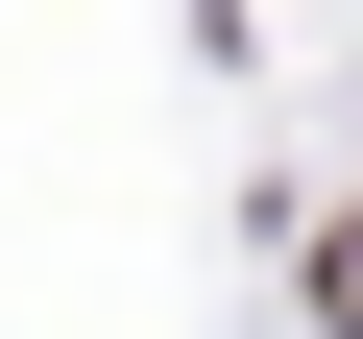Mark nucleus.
Segmentation results:
<instances>
[{
	"instance_id": "nucleus-1",
	"label": "nucleus",
	"mask_w": 363,
	"mask_h": 339,
	"mask_svg": "<svg viewBox=\"0 0 363 339\" xmlns=\"http://www.w3.org/2000/svg\"><path fill=\"white\" fill-rule=\"evenodd\" d=\"M339 315H363V218H339Z\"/></svg>"
}]
</instances>
